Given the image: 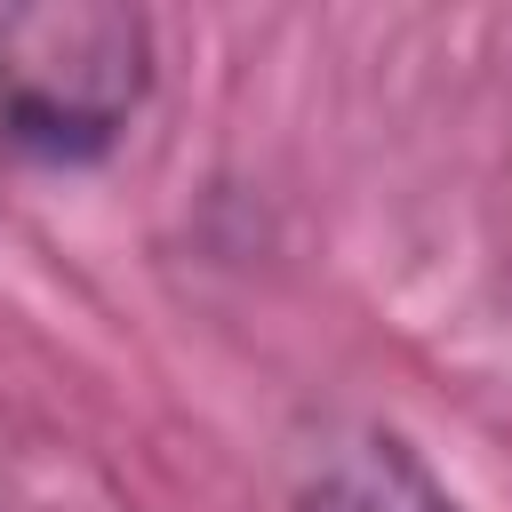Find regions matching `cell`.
<instances>
[{"label":"cell","instance_id":"cell-1","mask_svg":"<svg viewBox=\"0 0 512 512\" xmlns=\"http://www.w3.org/2000/svg\"><path fill=\"white\" fill-rule=\"evenodd\" d=\"M152 88V24L120 0H24L0 16V144L48 168L104 160Z\"/></svg>","mask_w":512,"mask_h":512},{"label":"cell","instance_id":"cell-2","mask_svg":"<svg viewBox=\"0 0 512 512\" xmlns=\"http://www.w3.org/2000/svg\"><path fill=\"white\" fill-rule=\"evenodd\" d=\"M296 512H456L408 432L376 416H320L296 440Z\"/></svg>","mask_w":512,"mask_h":512}]
</instances>
